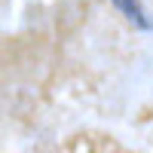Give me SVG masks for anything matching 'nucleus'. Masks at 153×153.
<instances>
[{
  "label": "nucleus",
  "instance_id": "obj_1",
  "mask_svg": "<svg viewBox=\"0 0 153 153\" xmlns=\"http://www.w3.org/2000/svg\"><path fill=\"white\" fill-rule=\"evenodd\" d=\"M113 6H117L132 25H138V28H144V31L153 28V22L144 16V9H141V3H138V0H113Z\"/></svg>",
  "mask_w": 153,
  "mask_h": 153
}]
</instances>
